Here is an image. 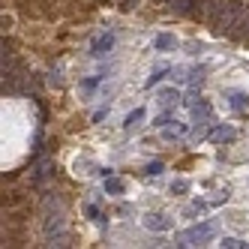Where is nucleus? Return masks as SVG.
Masks as SVG:
<instances>
[{
	"mask_svg": "<svg viewBox=\"0 0 249 249\" xmlns=\"http://www.w3.org/2000/svg\"><path fill=\"white\" fill-rule=\"evenodd\" d=\"M234 39H240V42L249 45V15H246V21L240 24V30H237V36H234Z\"/></svg>",
	"mask_w": 249,
	"mask_h": 249,
	"instance_id": "nucleus-4",
	"label": "nucleus"
},
{
	"mask_svg": "<svg viewBox=\"0 0 249 249\" xmlns=\"http://www.w3.org/2000/svg\"><path fill=\"white\" fill-rule=\"evenodd\" d=\"M222 6H225V0H207V15H204V18L213 24V21H216V15L222 12Z\"/></svg>",
	"mask_w": 249,
	"mask_h": 249,
	"instance_id": "nucleus-3",
	"label": "nucleus"
},
{
	"mask_svg": "<svg viewBox=\"0 0 249 249\" xmlns=\"http://www.w3.org/2000/svg\"><path fill=\"white\" fill-rule=\"evenodd\" d=\"M246 15H249V6L243 3V0H225L222 12L216 15V21H213L210 27L216 30L219 36H237V30L246 21Z\"/></svg>",
	"mask_w": 249,
	"mask_h": 249,
	"instance_id": "nucleus-1",
	"label": "nucleus"
},
{
	"mask_svg": "<svg viewBox=\"0 0 249 249\" xmlns=\"http://www.w3.org/2000/svg\"><path fill=\"white\" fill-rule=\"evenodd\" d=\"M204 3L207 0H171V9L180 15H189V18H201V15H207Z\"/></svg>",
	"mask_w": 249,
	"mask_h": 249,
	"instance_id": "nucleus-2",
	"label": "nucleus"
}]
</instances>
